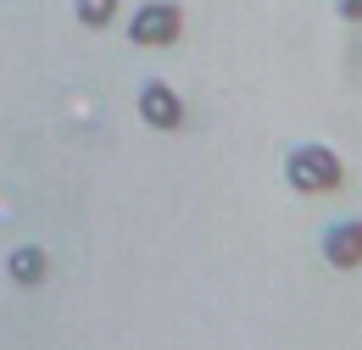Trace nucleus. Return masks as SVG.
Here are the masks:
<instances>
[{"mask_svg":"<svg viewBox=\"0 0 362 350\" xmlns=\"http://www.w3.org/2000/svg\"><path fill=\"white\" fill-rule=\"evenodd\" d=\"M340 17H346V23H357V17H362V0H340Z\"/></svg>","mask_w":362,"mask_h":350,"instance_id":"0eeeda50","label":"nucleus"},{"mask_svg":"<svg viewBox=\"0 0 362 350\" xmlns=\"http://www.w3.org/2000/svg\"><path fill=\"white\" fill-rule=\"evenodd\" d=\"M6 272H11V284H23V289H40L50 278V256L40 245H17L11 256H6Z\"/></svg>","mask_w":362,"mask_h":350,"instance_id":"39448f33","label":"nucleus"},{"mask_svg":"<svg viewBox=\"0 0 362 350\" xmlns=\"http://www.w3.org/2000/svg\"><path fill=\"white\" fill-rule=\"evenodd\" d=\"M117 6H123V0H73V17H78L84 28H112V23H117Z\"/></svg>","mask_w":362,"mask_h":350,"instance_id":"423d86ee","label":"nucleus"},{"mask_svg":"<svg viewBox=\"0 0 362 350\" xmlns=\"http://www.w3.org/2000/svg\"><path fill=\"white\" fill-rule=\"evenodd\" d=\"M284 183H290L296 195H334V189L346 183V162H340L329 145L301 139V145H290V156H284Z\"/></svg>","mask_w":362,"mask_h":350,"instance_id":"f257e3e1","label":"nucleus"},{"mask_svg":"<svg viewBox=\"0 0 362 350\" xmlns=\"http://www.w3.org/2000/svg\"><path fill=\"white\" fill-rule=\"evenodd\" d=\"M184 34V6L179 0H139L129 11V44L139 50H162V44H179Z\"/></svg>","mask_w":362,"mask_h":350,"instance_id":"f03ea898","label":"nucleus"},{"mask_svg":"<svg viewBox=\"0 0 362 350\" xmlns=\"http://www.w3.org/2000/svg\"><path fill=\"white\" fill-rule=\"evenodd\" d=\"M134 111H139V123L156 128V133L184 128V95L168 84V78H145V84L134 89Z\"/></svg>","mask_w":362,"mask_h":350,"instance_id":"7ed1b4c3","label":"nucleus"},{"mask_svg":"<svg viewBox=\"0 0 362 350\" xmlns=\"http://www.w3.org/2000/svg\"><path fill=\"white\" fill-rule=\"evenodd\" d=\"M323 256L329 267H340V272H357L362 262V222L357 217H334L323 228Z\"/></svg>","mask_w":362,"mask_h":350,"instance_id":"20e7f679","label":"nucleus"}]
</instances>
